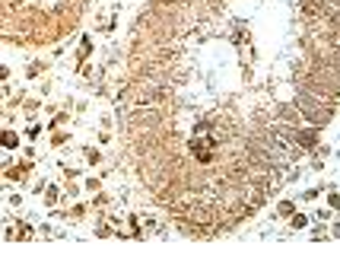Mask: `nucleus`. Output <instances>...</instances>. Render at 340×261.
<instances>
[{
	"mask_svg": "<svg viewBox=\"0 0 340 261\" xmlns=\"http://www.w3.org/2000/svg\"><path fill=\"white\" fill-rule=\"evenodd\" d=\"M83 188L96 195V191H102V178H99V175H89V178H83Z\"/></svg>",
	"mask_w": 340,
	"mask_h": 261,
	"instance_id": "obj_16",
	"label": "nucleus"
},
{
	"mask_svg": "<svg viewBox=\"0 0 340 261\" xmlns=\"http://www.w3.org/2000/svg\"><path fill=\"white\" fill-rule=\"evenodd\" d=\"M26 134H29L32 140H35V137H42V124H29V128H26Z\"/></svg>",
	"mask_w": 340,
	"mask_h": 261,
	"instance_id": "obj_26",
	"label": "nucleus"
},
{
	"mask_svg": "<svg viewBox=\"0 0 340 261\" xmlns=\"http://www.w3.org/2000/svg\"><path fill=\"white\" fill-rule=\"evenodd\" d=\"M64 191H67V198H77L79 195V182L77 178H67V182H64Z\"/></svg>",
	"mask_w": 340,
	"mask_h": 261,
	"instance_id": "obj_19",
	"label": "nucleus"
},
{
	"mask_svg": "<svg viewBox=\"0 0 340 261\" xmlns=\"http://www.w3.org/2000/svg\"><path fill=\"white\" fill-rule=\"evenodd\" d=\"M128 226H131V230H128L131 239H146V236H150V232L143 230V220H140L137 213H128Z\"/></svg>",
	"mask_w": 340,
	"mask_h": 261,
	"instance_id": "obj_3",
	"label": "nucleus"
},
{
	"mask_svg": "<svg viewBox=\"0 0 340 261\" xmlns=\"http://www.w3.org/2000/svg\"><path fill=\"white\" fill-rule=\"evenodd\" d=\"M292 213H296V201H280L277 210H273V217L277 220H289Z\"/></svg>",
	"mask_w": 340,
	"mask_h": 261,
	"instance_id": "obj_7",
	"label": "nucleus"
},
{
	"mask_svg": "<svg viewBox=\"0 0 340 261\" xmlns=\"http://www.w3.org/2000/svg\"><path fill=\"white\" fill-rule=\"evenodd\" d=\"M92 232H96L99 239H108V236H115L118 230H111V223H105V220L99 217V223H96V230H92Z\"/></svg>",
	"mask_w": 340,
	"mask_h": 261,
	"instance_id": "obj_15",
	"label": "nucleus"
},
{
	"mask_svg": "<svg viewBox=\"0 0 340 261\" xmlns=\"http://www.w3.org/2000/svg\"><path fill=\"white\" fill-rule=\"evenodd\" d=\"M331 213H334V210H331V207L324 204V207H318V210H315V220H318V223H328V220H331Z\"/></svg>",
	"mask_w": 340,
	"mask_h": 261,
	"instance_id": "obj_20",
	"label": "nucleus"
},
{
	"mask_svg": "<svg viewBox=\"0 0 340 261\" xmlns=\"http://www.w3.org/2000/svg\"><path fill=\"white\" fill-rule=\"evenodd\" d=\"M89 210H92V207H86V204H70L67 207V220H86V217H89Z\"/></svg>",
	"mask_w": 340,
	"mask_h": 261,
	"instance_id": "obj_10",
	"label": "nucleus"
},
{
	"mask_svg": "<svg viewBox=\"0 0 340 261\" xmlns=\"http://www.w3.org/2000/svg\"><path fill=\"white\" fill-rule=\"evenodd\" d=\"M0 144H3V150H19V134L13 128H3V134H0Z\"/></svg>",
	"mask_w": 340,
	"mask_h": 261,
	"instance_id": "obj_5",
	"label": "nucleus"
},
{
	"mask_svg": "<svg viewBox=\"0 0 340 261\" xmlns=\"http://www.w3.org/2000/svg\"><path fill=\"white\" fill-rule=\"evenodd\" d=\"M86 163H89V166H102V156H105V153L102 150H99V146H86Z\"/></svg>",
	"mask_w": 340,
	"mask_h": 261,
	"instance_id": "obj_13",
	"label": "nucleus"
},
{
	"mask_svg": "<svg viewBox=\"0 0 340 261\" xmlns=\"http://www.w3.org/2000/svg\"><path fill=\"white\" fill-rule=\"evenodd\" d=\"M10 207H23V195H10Z\"/></svg>",
	"mask_w": 340,
	"mask_h": 261,
	"instance_id": "obj_27",
	"label": "nucleus"
},
{
	"mask_svg": "<svg viewBox=\"0 0 340 261\" xmlns=\"http://www.w3.org/2000/svg\"><path fill=\"white\" fill-rule=\"evenodd\" d=\"M89 55H92V38L83 35V38H79V51H77V67H83Z\"/></svg>",
	"mask_w": 340,
	"mask_h": 261,
	"instance_id": "obj_6",
	"label": "nucleus"
},
{
	"mask_svg": "<svg viewBox=\"0 0 340 261\" xmlns=\"http://www.w3.org/2000/svg\"><path fill=\"white\" fill-rule=\"evenodd\" d=\"M42 198H45V207L51 210V207H57V201H61V188H57V185H48Z\"/></svg>",
	"mask_w": 340,
	"mask_h": 261,
	"instance_id": "obj_9",
	"label": "nucleus"
},
{
	"mask_svg": "<svg viewBox=\"0 0 340 261\" xmlns=\"http://www.w3.org/2000/svg\"><path fill=\"white\" fill-rule=\"evenodd\" d=\"M3 178H6V182H29V178H32V159L23 156L16 166L6 163L3 166Z\"/></svg>",
	"mask_w": 340,
	"mask_h": 261,
	"instance_id": "obj_2",
	"label": "nucleus"
},
{
	"mask_svg": "<svg viewBox=\"0 0 340 261\" xmlns=\"http://www.w3.org/2000/svg\"><path fill=\"white\" fill-rule=\"evenodd\" d=\"M292 140H296V146H302L305 153H315L318 146H321V128H315V124H299Z\"/></svg>",
	"mask_w": 340,
	"mask_h": 261,
	"instance_id": "obj_1",
	"label": "nucleus"
},
{
	"mask_svg": "<svg viewBox=\"0 0 340 261\" xmlns=\"http://www.w3.org/2000/svg\"><path fill=\"white\" fill-rule=\"evenodd\" d=\"M92 73H96V67H92V64H83V67H79V77H83V80H92Z\"/></svg>",
	"mask_w": 340,
	"mask_h": 261,
	"instance_id": "obj_25",
	"label": "nucleus"
},
{
	"mask_svg": "<svg viewBox=\"0 0 340 261\" xmlns=\"http://www.w3.org/2000/svg\"><path fill=\"white\" fill-rule=\"evenodd\" d=\"M45 188H48L45 178H35V182H32V191H35V195H45Z\"/></svg>",
	"mask_w": 340,
	"mask_h": 261,
	"instance_id": "obj_24",
	"label": "nucleus"
},
{
	"mask_svg": "<svg viewBox=\"0 0 340 261\" xmlns=\"http://www.w3.org/2000/svg\"><path fill=\"white\" fill-rule=\"evenodd\" d=\"M38 230H42V232H38V236H45V239H48V236H54V232H51V223H45V226H38Z\"/></svg>",
	"mask_w": 340,
	"mask_h": 261,
	"instance_id": "obj_28",
	"label": "nucleus"
},
{
	"mask_svg": "<svg viewBox=\"0 0 340 261\" xmlns=\"http://www.w3.org/2000/svg\"><path fill=\"white\" fill-rule=\"evenodd\" d=\"M324 204H328V207H331L334 213H340V191H337V188L324 191Z\"/></svg>",
	"mask_w": 340,
	"mask_h": 261,
	"instance_id": "obj_14",
	"label": "nucleus"
},
{
	"mask_svg": "<svg viewBox=\"0 0 340 261\" xmlns=\"http://www.w3.org/2000/svg\"><path fill=\"white\" fill-rule=\"evenodd\" d=\"M312 239H331V230L324 223H318L315 230H312Z\"/></svg>",
	"mask_w": 340,
	"mask_h": 261,
	"instance_id": "obj_21",
	"label": "nucleus"
},
{
	"mask_svg": "<svg viewBox=\"0 0 340 261\" xmlns=\"http://www.w3.org/2000/svg\"><path fill=\"white\" fill-rule=\"evenodd\" d=\"M45 70H48V61H32L26 67V80H35L38 73H45Z\"/></svg>",
	"mask_w": 340,
	"mask_h": 261,
	"instance_id": "obj_12",
	"label": "nucleus"
},
{
	"mask_svg": "<svg viewBox=\"0 0 340 261\" xmlns=\"http://www.w3.org/2000/svg\"><path fill=\"white\" fill-rule=\"evenodd\" d=\"M289 230H292V232H299V230H309V217L296 210V213L289 217Z\"/></svg>",
	"mask_w": 340,
	"mask_h": 261,
	"instance_id": "obj_11",
	"label": "nucleus"
},
{
	"mask_svg": "<svg viewBox=\"0 0 340 261\" xmlns=\"http://www.w3.org/2000/svg\"><path fill=\"white\" fill-rule=\"evenodd\" d=\"M38 109H42V99H23V112L26 115H35Z\"/></svg>",
	"mask_w": 340,
	"mask_h": 261,
	"instance_id": "obj_17",
	"label": "nucleus"
},
{
	"mask_svg": "<svg viewBox=\"0 0 340 261\" xmlns=\"http://www.w3.org/2000/svg\"><path fill=\"white\" fill-rule=\"evenodd\" d=\"M67 121H70V115H67V112L54 115V118H51V131H54V128H61V124H67Z\"/></svg>",
	"mask_w": 340,
	"mask_h": 261,
	"instance_id": "obj_23",
	"label": "nucleus"
},
{
	"mask_svg": "<svg viewBox=\"0 0 340 261\" xmlns=\"http://www.w3.org/2000/svg\"><path fill=\"white\" fill-rule=\"evenodd\" d=\"M67 140H70L67 131H51V146H64Z\"/></svg>",
	"mask_w": 340,
	"mask_h": 261,
	"instance_id": "obj_18",
	"label": "nucleus"
},
{
	"mask_svg": "<svg viewBox=\"0 0 340 261\" xmlns=\"http://www.w3.org/2000/svg\"><path fill=\"white\" fill-rule=\"evenodd\" d=\"M108 204H111V198L105 195V191H96V198L89 201V207H92V210H99V213H105V210H108Z\"/></svg>",
	"mask_w": 340,
	"mask_h": 261,
	"instance_id": "obj_8",
	"label": "nucleus"
},
{
	"mask_svg": "<svg viewBox=\"0 0 340 261\" xmlns=\"http://www.w3.org/2000/svg\"><path fill=\"white\" fill-rule=\"evenodd\" d=\"M321 198V188H309V191H302V204H312V201H318Z\"/></svg>",
	"mask_w": 340,
	"mask_h": 261,
	"instance_id": "obj_22",
	"label": "nucleus"
},
{
	"mask_svg": "<svg viewBox=\"0 0 340 261\" xmlns=\"http://www.w3.org/2000/svg\"><path fill=\"white\" fill-rule=\"evenodd\" d=\"M13 232H16V242H26V239H35V236H38L35 226H32L29 220H19V223L13 226Z\"/></svg>",
	"mask_w": 340,
	"mask_h": 261,
	"instance_id": "obj_4",
	"label": "nucleus"
}]
</instances>
